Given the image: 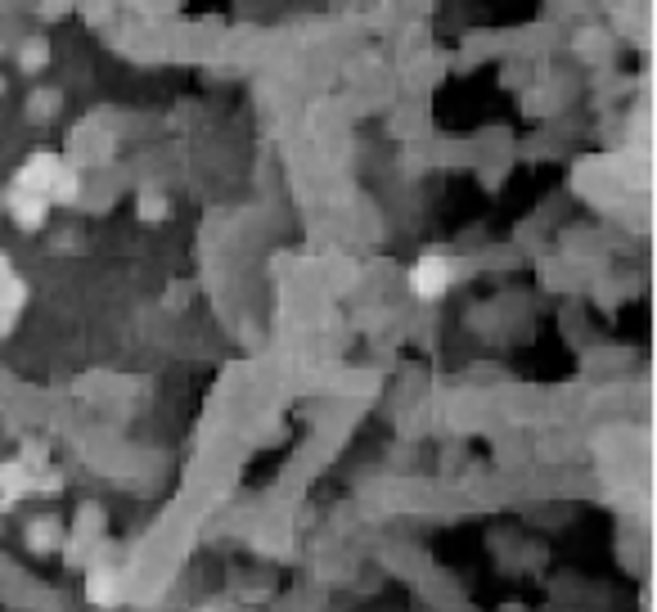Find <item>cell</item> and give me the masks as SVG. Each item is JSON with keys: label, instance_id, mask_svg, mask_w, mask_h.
<instances>
[{"label": "cell", "instance_id": "obj_1", "mask_svg": "<svg viewBox=\"0 0 657 612\" xmlns=\"http://www.w3.org/2000/svg\"><path fill=\"white\" fill-rule=\"evenodd\" d=\"M450 279H455V261L441 257V252H423L410 266V293L423 297V302H437L450 288Z\"/></svg>", "mask_w": 657, "mask_h": 612}, {"label": "cell", "instance_id": "obj_2", "mask_svg": "<svg viewBox=\"0 0 657 612\" xmlns=\"http://www.w3.org/2000/svg\"><path fill=\"white\" fill-rule=\"evenodd\" d=\"M59 171H63V158H59V153H32V158H27L23 167L14 171V189L50 198V185H54V176H59Z\"/></svg>", "mask_w": 657, "mask_h": 612}, {"label": "cell", "instance_id": "obj_3", "mask_svg": "<svg viewBox=\"0 0 657 612\" xmlns=\"http://www.w3.org/2000/svg\"><path fill=\"white\" fill-rule=\"evenodd\" d=\"M5 203H9V216H14V225H18V230H27V234H36L45 221H50V198H41V194H23V189H9Z\"/></svg>", "mask_w": 657, "mask_h": 612}, {"label": "cell", "instance_id": "obj_4", "mask_svg": "<svg viewBox=\"0 0 657 612\" xmlns=\"http://www.w3.org/2000/svg\"><path fill=\"white\" fill-rule=\"evenodd\" d=\"M27 306V284L18 275L0 279V338H9L18 324V311Z\"/></svg>", "mask_w": 657, "mask_h": 612}, {"label": "cell", "instance_id": "obj_5", "mask_svg": "<svg viewBox=\"0 0 657 612\" xmlns=\"http://www.w3.org/2000/svg\"><path fill=\"white\" fill-rule=\"evenodd\" d=\"M36 491V473L32 468H23V464H0V504H18V500H27V495Z\"/></svg>", "mask_w": 657, "mask_h": 612}, {"label": "cell", "instance_id": "obj_6", "mask_svg": "<svg viewBox=\"0 0 657 612\" xmlns=\"http://www.w3.org/2000/svg\"><path fill=\"white\" fill-rule=\"evenodd\" d=\"M86 599L99 603V608H113V603L122 599V576H117L113 567H90V576H86Z\"/></svg>", "mask_w": 657, "mask_h": 612}, {"label": "cell", "instance_id": "obj_7", "mask_svg": "<svg viewBox=\"0 0 657 612\" xmlns=\"http://www.w3.org/2000/svg\"><path fill=\"white\" fill-rule=\"evenodd\" d=\"M77 198H81V176H77L72 162H63V171L54 176V185H50V203H77Z\"/></svg>", "mask_w": 657, "mask_h": 612}, {"label": "cell", "instance_id": "obj_8", "mask_svg": "<svg viewBox=\"0 0 657 612\" xmlns=\"http://www.w3.org/2000/svg\"><path fill=\"white\" fill-rule=\"evenodd\" d=\"M135 212H140V221L158 225V221H167L171 203H167V198H162V194H140V203H135Z\"/></svg>", "mask_w": 657, "mask_h": 612}, {"label": "cell", "instance_id": "obj_9", "mask_svg": "<svg viewBox=\"0 0 657 612\" xmlns=\"http://www.w3.org/2000/svg\"><path fill=\"white\" fill-rule=\"evenodd\" d=\"M23 468H32V473H45L50 468V446L45 441H23V459H18Z\"/></svg>", "mask_w": 657, "mask_h": 612}, {"label": "cell", "instance_id": "obj_10", "mask_svg": "<svg viewBox=\"0 0 657 612\" xmlns=\"http://www.w3.org/2000/svg\"><path fill=\"white\" fill-rule=\"evenodd\" d=\"M54 104H59V95H54V90H41V95L32 99V108H27V117H32V122H45V117L54 113Z\"/></svg>", "mask_w": 657, "mask_h": 612}, {"label": "cell", "instance_id": "obj_11", "mask_svg": "<svg viewBox=\"0 0 657 612\" xmlns=\"http://www.w3.org/2000/svg\"><path fill=\"white\" fill-rule=\"evenodd\" d=\"M45 59H50V54H45V45H23V50H18V63H23V72L45 68Z\"/></svg>", "mask_w": 657, "mask_h": 612}, {"label": "cell", "instance_id": "obj_12", "mask_svg": "<svg viewBox=\"0 0 657 612\" xmlns=\"http://www.w3.org/2000/svg\"><path fill=\"white\" fill-rule=\"evenodd\" d=\"M54 522L50 518H41V522H36V527H32V549H50L54 545Z\"/></svg>", "mask_w": 657, "mask_h": 612}, {"label": "cell", "instance_id": "obj_13", "mask_svg": "<svg viewBox=\"0 0 657 612\" xmlns=\"http://www.w3.org/2000/svg\"><path fill=\"white\" fill-rule=\"evenodd\" d=\"M9 275H14V266H9V257L0 252V279H9Z\"/></svg>", "mask_w": 657, "mask_h": 612}, {"label": "cell", "instance_id": "obj_14", "mask_svg": "<svg viewBox=\"0 0 657 612\" xmlns=\"http://www.w3.org/2000/svg\"><path fill=\"white\" fill-rule=\"evenodd\" d=\"M0 95H5V77H0Z\"/></svg>", "mask_w": 657, "mask_h": 612}]
</instances>
